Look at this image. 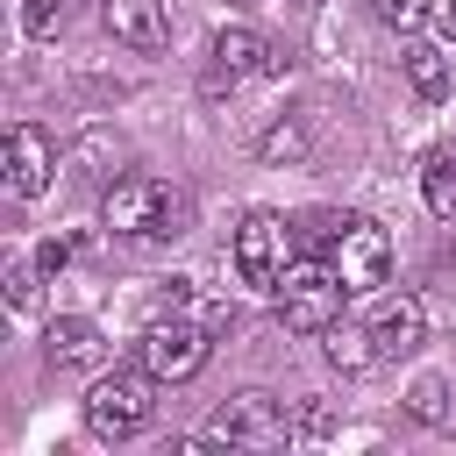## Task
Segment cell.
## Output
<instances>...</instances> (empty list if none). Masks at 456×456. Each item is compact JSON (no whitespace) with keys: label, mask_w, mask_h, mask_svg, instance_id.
<instances>
[{"label":"cell","mask_w":456,"mask_h":456,"mask_svg":"<svg viewBox=\"0 0 456 456\" xmlns=\"http://www.w3.org/2000/svg\"><path fill=\"white\" fill-rule=\"evenodd\" d=\"M285 435H292V420L278 413L271 392H235V399H221L214 420H207V442H228V449H278Z\"/></svg>","instance_id":"5"},{"label":"cell","mask_w":456,"mask_h":456,"mask_svg":"<svg viewBox=\"0 0 456 456\" xmlns=\"http://www.w3.org/2000/svg\"><path fill=\"white\" fill-rule=\"evenodd\" d=\"M406 86H413L428 107L449 100V57H442L435 43H413V50H406Z\"/></svg>","instance_id":"15"},{"label":"cell","mask_w":456,"mask_h":456,"mask_svg":"<svg viewBox=\"0 0 456 456\" xmlns=\"http://www.w3.org/2000/svg\"><path fill=\"white\" fill-rule=\"evenodd\" d=\"M100 28L114 36V43H128V50H164V36H171V21H164V0H100Z\"/></svg>","instance_id":"10"},{"label":"cell","mask_w":456,"mask_h":456,"mask_svg":"<svg viewBox=\"0 0 456 456\" xmlns=\"http://www.w3.org/2000/svg\"><path fill=\"white\" fill-rule=\"evenodd\" d=\"M420 200H428L435 221H456V142L420 157Z\"/></svg>","instance_id":"14"},{"label":"cell","mask_w":456,"mask_h":456,"mask_svg":"<svg viewBox=\"0 0 456 456\" xmlns=\"http://www.w3.org/2000/svg\"><path fill=\"white\" fill-rule=\"evenodd\" d=\"M385 264H392L385 228L363 221V214H349V228H342V242H335V271H342V285H349V292H378V285H385Z\"/></svg>","instance_id":"8"},{"label":"cell","mask_w":456,"mask_h":456,"mask_svg":"<svg viewBox=\"0 0 456 456\" xmlns=\"http://www.w3.org/2000/svg\"><path fill=\"white\" fill-rule=\"evenodd\" d=\"M428 21L442 28V43H456V0H428Z\"/></svg>","instance_id":"23"},{"label":"cell","mask_w":456,"mask_h":456,"mask_svg":"<svg viewBox=\"0 0 456 456\" xmlns=\"http://www.w3.org/2000/svg\"><path fill=\"white\" fill-rule=\"evenodd\" d=\"M57 21H64V0H28V7H21V28H28V36H50Z\"/></svg>","instance_id":"21"},{"label":"cell","mask_w":456,"mask_h":456,"mask_svg":"<svg viewBox=\"0 0 456 456\" xmlns=\"http://www.w3.org/2000/svg\"><path fill=\"white\" fill-rule=\"evenodd\" d=\"M36 264H43V278H57V271L71 264V242H64V235H50V242H36Z\"/></svg>","instance_id":"22"},{"label":"cell","mask_w":456,"mask_h":456,"mask_svg":"<svg viewBox=\"0 0 456 456\" xmlns=\"http://www.w3.org/2000/svg\"><path fill=\"white\" fill-rule=\"evenodd\" d=\"M207 57H214V71H207V86H242V78H264V71H278L285 57L256 36V28H242V21H228V28H214V43H207Z\"/></svg>","instance_id":"7"},{"label":"cell","mask_w":456,"mask_h":456,"mask_svg":"<svg viewBox=\"0 0 456 456\" xmlns=\"http://www.w3.org/2000/svg\"><path fill=\"white\" fill-rule=\"evenodd\" d=\"M271 299H278V321H285L292 335H321V328L342 321L349 285H342L335 264H285V278L271 285Z\"/></svg>","instance_id":"2"},{"label":"cell","mask_w":456,"mask_h":456,"mask_svg":"<svg viewBox=\"0 0 456 456\" xmlns=\"http://www.w3.org/2000/svg\"><path fill=\"white\" fill-rule=\"evenodd\" d=\"M50 178H57V142H50L36 121H21V128L7 135V192H14V200H36Z\"/></svg>","instance_id":"9"},{"label":"cell","mask_w":456,"mask_h":456,"mask_svg":"<svg viewBox=\"0 0 456 456\" xmlns=\"http://www.w3.org/2000/svg\"><path fill=\"white\" fill-rule=\"evenodd\" d=\"M321 342H328V363H335V370H349V378H356V370H370V363L385 356V349H378V335H370V328H356V321L321 328Z\"/></svg>","instance_id":"13"},{"label":"cell","mask_w":456,"mask_h":456,"mask_svg":"<svg viewBox=\"0 0 456 456\" xmlns=\"http://www.w3.org/2000/svg\"><path fill=\"white\" fill-rule=\"evenodd\" d=\"M406 413H413V420H428V428H435V420H442V413H449V385H442V378H420V385H413V392H406Z\"/></svg>","instance_id":"17"},{"label":"cell","mask_w":456,"mask_h":456,"mask_svg":"<svg viewBox=\"0 0 456 456\" xmlns=\"http://www.w3.org/2000/svg\"><path fill=\"white\" fill-rule=\"evenodd\" d=\"M370 14H378L385 28H399V36H413V28L428 21V0H370Z\"/></svg>","instance_id":"18"},{"label":"cell","mask_w":456,"mask_h":456,"mask_svg":"<svg viewBox=\"0 0 456 456\" xmlns=\"http://www.w3.org/2000/svg\"><path fill=\"white\" fill-rule=\"evenodd\" d=\"M36 278H43V264L36 256H14L7 264V306H36Z\"/></svg>","instance_id":"19"},{"label":"cell","mask_w":456,"mask_h":456,"mask_svg":"<svg viewBox=\"0 0 456 456\" xmlns=\"http://www.w3.org/2000/svg\"><path fill=\"white\" fill-rule=\"evenodd\" d=\"M150 413H157V378H150V370H114V378H100V385L86 392V428H93L100 442L142 435Z\"/></svg>","instance_id":"4"},{"label":"cell","mask_w":456,"mask_h":456,"mask_svg":"<svg viewBox=\"0 0 456 456\" xmlns=\"http://www.w3.org/2000/svg\"><path fill=\"white\" fill-rule=\"evenodd\" d=\"M299 150H306V121H299V114H285V121H271V128L256 135V157H264V164H285V157H299Z\"/></svg>","instance_id":"16"},{"label":"cell","mask_w":456,"mask_h":456,"mask_svg":"<svg viewBox=\"0 0 456 456\" xmlns=\"http://www.w3.org/2000/svg\"><path fill=\"white\" fill-rule=\"evenodd\" d=\"M370 335H378V349H385V356H413V349H420V335H428V306H420L413 292H392V299H378V306H370Z\"/></svg>","instance_id":"11"},{"label":"cell","mask_w":456,"mask_h":456,"mask_svg":"<svg viewBox=\"0 0 456 456\" xmlns=\"http://www.w3.org/2000/svg\"><path fill=\"white\" fill-rule=\"evenodd\" d=\"M228 7H249V0H228Z\"/></svg>","instance_id":"24"},{"label":"cell","mask_w":456,"mask_h":456,"mask_svg":"<svg viewBox=\"0 0 456 456\" xmlns=\"http://www.w3.org/2000/svg\"><path fill=\"white\" fill-rule=\"evenodd\" d=\"M135 356H142V370H150L157 385H185V378L207 370V356H214V328H200V321H185V314L171 306V314H157V321L142 328Z\"/></svg>","instance_id":"3"},{"label":"cell","mask_w":456,"mask_h":456,"mask_svg":"<svg viewBox=\"0 0 456 456\" xmlns=\"http://www.w3.org/2000/svg\"><path fill=\"white\" fill-rule=\"evenodd\" d=\"M342 228H349V214H306V221H299V242L335 249V242H342Z\"/></svg>","instance_id":"20"},{"label":"cell","mask_w":456,"mask_h":456,"mask_svg":"<svg viewBox=\"0 0 456 456\" xmlns=\"http://www.w3.org/2000/svg\"><path fill=\"white\" fill-rule=\"evenodd\" d=\"M292 242H299V235H292V221L256 207V214L235 228V278H242V285H278V278H285V264H292Z\"/></svg>","instance_id":"6"},{"label":"cell","mask_w":456,"mask_h":456,"mask_svg":"<svg viewBox=\"0 0 456 456\" xmlns=\"http://www.w3.org/2000/svg\"><path fill=\"white\" fill-rule=\"evenodd\" d=\"M100 349H107V342H100V328H93V321H78V314H57V321L43 328V363H50V370H93V363H100Z\"/></svg>","instance_id":"12"},{"label":"cell","mask_w":456,"mask_h":456,"mask_svg":"<svg viewBox=\"0 0 456 456\" xmlns=\"http://www.w3.org/2000/svg\"><path fill=\"white\" fill-rule=\"evenodd\" d=\"M100 214L128 242H178L192 228V192L164 185V178H114L107 200H100Z\"/></svg>","instance_id":"1"}]
</instances>
